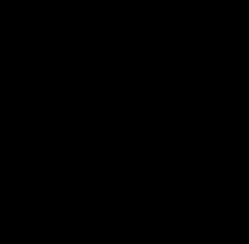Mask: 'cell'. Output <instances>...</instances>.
Wrapping results in <instances>:
<instances>
[{
    "label": "cell",
    "mask_w": 249,
    "mask_h": 244,
    "mask_svg": "<svg viewBox=\"0 0 249 244\" xmlns=\"http://www.w3.org/2000/svg\"><path fill=\"white\" fill-rule=\"evenodd\" d=\"M0 189H6V159H0Z\"/></svg>",
    "instance_id": "1"
}]
</instances>
